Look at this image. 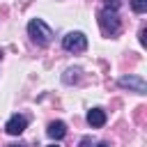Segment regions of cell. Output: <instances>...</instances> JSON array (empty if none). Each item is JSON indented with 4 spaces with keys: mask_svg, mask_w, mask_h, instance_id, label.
I'll return each mask as SVG.
<instances>
[{
    "mask_svg": "<svg viewBox=\"0 0 147 147\" xmlns=\"http://www.w3.org/2000/svg\"><path fill=\"white\" fill-rule=\"evenodd\" d=\"M28 34L32 37V41L37 46H48L51 39H53V30L41 21V18H32L28 23Z\"/></svg>",
    "mask_w": 147,
    "mask_h": 147,
    "instance_id": "1",
    "label": "cell"
},
{
    "mask_svg": "<svg viewBox=\"0 0 147 147\" xmlns=\"http://www.w3.org/2000/svg\"><path fill=\"white\" fill-rule=\"evenodd\" d=\"M62 46H64V51H69V53H80V51L87 48V37H85L83 32H69V34L62 39Z\"/></svg>",
    "mask_w": 147,
    "mask_h": 147,
    "instance_id": "2",
    "label": "cell"
},
{
    "mask_svg": "<svg viewBox=\"0 0 147 147\" xmlns=\"http://www.w3.org/2000/svg\"><path fill=\"white\" fill-rule=\"evenodd\" d=\"M99 25L103 30V34H117L119 32V21H117V14L115 11H101L99 14Z\"/></svg>",
    "mask_w": 147,
    "mask_h": 147,
    "instance_id": "3",
    "label": "cell"
},
{
    "mask_svg": "<svg viewBox=\"0 0 147 147\" xmlns=\"http://www.w3.org/2000/svg\"><path fill=\"white\" fill-rule=\"evenodd\" d=\"M25 126H28V119H25L23 115H14V117H9V122L5 124V131H7L9 136H21V133L25 131Z\"/></svg>",
    "mask_w": 147,
    "mask_h": 147,
    "instance_id": "4",
    "label": "cell"
},
{
    "mask_svg": "<svg viewBox=\"0 0 147 147\" xmlns=\"http://www.w3.org/2000/svg\"><path fill=\"white\" fill-rule=\"evenodd\" d=\"M119 85H122V87H131V90H136L138 94H145V90H147V85H145V80H142L140 76H122V78H119Z\"/></svg>",
    "mask_w": 147,
    "mask_h": 147,
    "instance_id": "5",
    "label": "cell"
},
{
    "mask_svg": "<svg viewBox=\"0 0 147 147\" xmlns=\"http://www.w3.org/2000/svg\"><path fill=\"white\" fill-rule=\"evenodd\" d=\"M87 124L94 126V129L103 126V124H106V113H103L101 108H92V110L87 113Z\"/></svg>",
    "mask_w": 147,
    "mask_h": 147,
    "instance_id": "6",
    "label": "cell"
},
{
    "mask_svg": "<svg viewBox=\"0 0 147 147\" xmlns=\"http://www.w3.org/2000/svg\"><path fill=\"white\" fill-rule=\"evenodd\" d=\"M46 133H48L53 140H60V138L67 136V124H64V122H51L48 129H46Z\"/></svg>",
    "mask_w": 147,
    "mask_h": 147,
    "instance_id": "7",
    "label": "cell"
},
{
    "mask_svg": "<svg viewBox=\"0 0 147 147\" xmlns=\"http://www.w3.org/2000/svg\"><path fill=\"white\" fill-rule=\"evenodd\" d=\"M131 9L136 14H145L147 11V0H131Z\"/></svg>",
    "mask_w": 147,
    "mask_h": 147,
    "instance_id": "8",
    "label": "cell"
},
{
    "mask_svg": "<svg viewBox=\"0 0 147 147\" xmlns=\"http://www.w3.org/2000/svg\"><path fill=\"white\" fill-rule=\"evenodd\" d=\"M103 9L106 11H117L119 9V0H106L103 2Z\"/></svg>",
    "mask_w": 147,
    "mask_h": 147,
    "instance_id": "9",
    "label": "cell"
},
{
    "mask_svg": "<svg viewBox=\"0 0 147 147\" xmlns=\"http://www.w3.org/2000/svg\"><path fill=\"white\" fill-rule=\"evenodd\" d=\"M90 142H92L90 138H83V140H80V147H90Z\"/></svg>",
    "mask_w": 147,
    "mask_h": 147,
    "instance_id": "10",
    "label": "cell"
},
{
    "mask_svg": "<svg viewBox=\"0 0 147 147\" xmlns=\"http://www.w3.org/2000/svg\"><path fill=\"white\" fill-rule=\"evenodd\" d=\"M96 147H108V142H99V145H96Z\"/></svg>",
    "mask_w": 147,
    "mask_h": 147,
    "instance_id": "11",
    "label": "cell"
},
{
    "mask_svg": "<svg viewBox=\"0 0 147 147\" xmlns=\"http://www.w3.org/2000/svg\"><path fill=\"white\" fill-rule=\"evenodd\" d=\"M9 147H21V145H9Z\"/></svg>",
    "mask_w": 147,
    "mask_h": 147,
    "instance_id": "12",
    "label": "cell"
},
{
    "mask_svg": "<svg viewBox=\"0 0 147 147\" xmlns=\"http://www.w3.org/2000/svg\"><path fill=\"white\" fill-rule=\"evenodd\" d=\"M48 147H57V145H48Z\"/></svg>",
    "mask_w": 147,
    "mask_h": 147,
    "instance_id": "13",
    "label": "cell"
}]
</instances>
